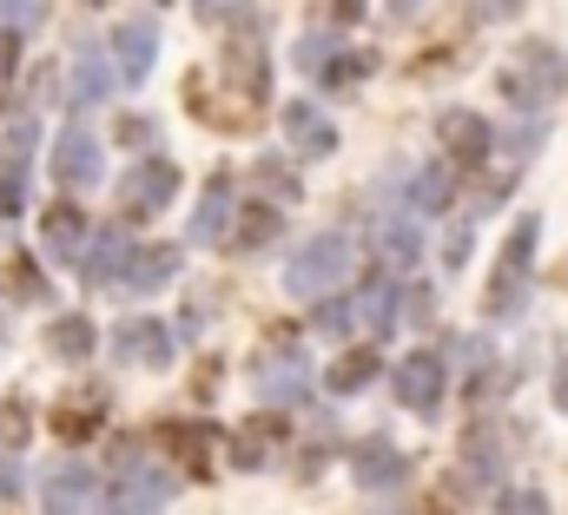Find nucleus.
Listing matches in <instances>:
<instances>
[{
	"label": "nucleus",
	"mask_w": 568,
	"mask_h": 515,
	"mask_svg": "<svg viewBox=\"0 0 568 515\" xmlns=\"http://www.w3.org/2000/svg\"><path fill=\"white\" fill-rule=\"evenodd\" d=\"M371 67H377L371 53H344V47H337V53H331V67L317 73V87H331V93H357V87L371 80Z\"/></svg>",
	"instance_id": "bb28decb"
},
{
	"label": "nucleus",
	"mask_w": 568,
	"mask_h": 515,
	"mask_svg": "<svg viewBox=\"0 0 568 515\" xmlns=\"http://www.w3.org/2000/svg\"><path fill=\"white\" fill-rule=\"evenodd\" d=\"M568 93V60L549 47V40H529L509 67H503V100L523 107V113H542Z\"/></svg>",
	"instance_id": "f03ea898"
},
{
	"label": "nucleus",
	"mask_w": 568,
	"mask_h": 515,
	"mask_svg": "<svg viewBox=\"0 0 568 515\" xmlns=\"http://www.w3.org/2000/svg\"><path fill=\"white\" fill-rule=\"evenodd\" d=\"M252 185H258V192H265L272 205H291V199H297V172H291L284 159H272V152H265V159L252 165Z\"/></svg>",
	"instance_id": "c756f323"
},
{
	"label": "nucleus",
	"mask_w": 568,
	"mask_h": 515,
	"mask_svg": "<svg viewBox=\"0 0 568 515\" xmlns=\"http://www.w3.org/2000/svg\"><path fill=\"white\" fill-rule=\"evenodd\" d=\"M390 390H397V403H404V410L429 416V410L443 403V357H436V351H410V357L397 364Z\"/></svg>",
	"instance_id": "0eeeda50"
},
{
	"label": "nucleus",
	"mask_w": 568,
	"mask_h": 515,
	"mask_svg": "<svg viewBox=\"0 0 568 515\" xmlns=\"http://www.w3.org/2000/svg\"><path fill=\"white\" fill-rule=\"evenodd\" d=\"M496 515H549V496L542 489H503L496 496Z\"/></svg>",
	"instance_id": "c9c22d12"
},
{
	"label": "nucleus",
	"mask_w": 568,
	"mask_h": 515,
	"mask_svg": "<svg viewBox=\"0 0 568 515\" xmlns=\"http://www.w3.org/2000/svg\"><path fill=\"white\" fill-rule=\"evenodd\" d=\"M185 107L219 132H245L265 113V33L252 20H239V33H225V60H219V87H205V73H192Z\"/></svg>",
	"instance_id": "f257e3e1"
},
{
	"label": "nucleus",
	"mask_w": 568,
	"mask_h": 515,
	"mask_svg": "<svg viewBox=\"0 0 568 515\" xmlns=\"http://www.w3.org/2000/svg\"><path fill=\"white\" fill-rule=\"evenodd\" d=\"M449 199H456L449 165H424V172L410 179V205H417V212H449Z\"/></svg>",
	"instance_id": "cd10ccee"
},
{
	"label": "nucleus",
	"mask_w": 568,
	"mask_h": 515,
	"mask_svg": "<svg viewBox=\"0 0 568 515\" xmlns=\"http://www.w3.org/2000/svg\"><path fill=\"white\" fill-rule=\"evenodd\" d=\"M93 496H100V476H93L87 463H60V469L47 476V489H40V509L47 515H87Z\"/></svg>",
	"instance_id": "9d476101"
},
{
	"label": "nucleus",
	"mask_w": 568,
	"mask_h": 515,
	"mask_svg": "<svg viewBox=\"0 0 568 515\" xmlns=\"http://www.w3.org/2000/svg\"><path fill=\"white\" fill-rule=\"evenodd\" d=\"M417 7H424V0H390V13H397V20H410Z\"/></svg>",
	"instance_id": "49530a36"
},
{
	"label": "nucleus",
	"mask_w": 568,
	"mask_h": 515,
	"mask_svg": "<svg viewBox=\"0 0 568 515\" xmlns=\"http://www.w3.org/2000/svg\"><path fill=\"white\" fill-rule=\"evenodd\" d=\"M113 351H120L126 364H145V371H165V364H172V331H165L159 317H126V324L113 331Z\"/></svg>",
	"instance_id": "9b49d317"
},
{
	"label": "nucleus",
	"mask_w": 568,
	"mask_h": 515,
	"mask_svg": "<svg viewBox=\"0 0 568 515\" xmlns=\"http://www.w3.org/2000/svg\"><path fill=\"white\" fill-rule=\"evenodd\" d=\"M503 463H509V436H503V430L483 423V430L463 436V483H469V489H476V483H496Z\"/></svg>",
	"instance_id": "dca6fc26"
},
{
	"label": "nucleus",
	"mask_w": 568,
	"mask_h": 515,
	"mask_svg": "<svg viewBox=\"0 0 568 515\" xmlns=\"http://www.w3.org/2000/svg\"><path fill=\"white\" fill-rule=\"evenodd\" d=\"M404 297H410V304H404V311H410V317H417V324H424V317H429V291H424V284H417V291H404Z\"/></svg>",
	"instance_id": "c03bdc74"
},
{
	"label": "nucleus",
	"mask_w": 568,
	"mask_h": 515,
	"mask_svg": "<svg viewBox=\"0 0 568 515\" xmlns=\"http://www.w3.org/2000/svg\"><path fill=\"white\" fill-rule=\"evenodd\" d=\"M165 503H172V476L126 450L120 476H113V496H106V515H152V509H165Z\"/></svg>",
	"instance_id": "39448f33"
},
{
	"label": "nucleus",
	"mask_w": 568,
	"mask_h": 515,
	"mask_svg": "<svg viewBox=\"0 0 568 515\" xmlns=\"http://www.w3.org/2000/svg\"><path fill=\"white\" fill-rule=\"evenodd\" d=\"M53 179L60 185H73V192H93L100 185V139L93 132H60L53 139Z\"/></svg>",
	"instance_id": "6e6552de"
},
{
	"label": "nucleus",
	"mask_w": 568,
	"mask_h": 515,
	"mask_svg": "<svg viewBox=\"0 0 568 515\" xmlns=\"http://www.w3.org/2000/svg\"><path fill=\"white\" fill-rule=\"evenodd\" d=\"M523 0H476V20H509Z\"/></svg>",
	"instance_id": "79ce46f5"
},
{
	"label": "nucleus",
	"mask_w": 568,
	"mask_h": 515,
	"mask_svg": "<svg viewBox=\"0 0 568 515\" xmlns=\"http://www.w3.org/2000/svg\"><path fill=\"white\" fill-rule=\"evenodd\" d=\"M20 443H27V410L0 403V450H20Z\"/></svg>",
	"instance_id": "e433bc0d"
},
{
	"label": "nucleus",
	"mask_w": 568,
	"mask_h": 515,
	"mask_svg": "<svg viewBox=\"0 0 568 515\" xmlns=\"http://www.w3.org/2000/svg\"><path fill=\"white\" fill-rule=\"evenodd\" d=\"M0 344H7V324H0Z\"/></svg>",
	"instance_id": "09e8293b"
},
{
	"label": "nucleus",
	"mask_w": 568,
	"mask_h": 515,
	"mask_svg": "<svg viewBox=\"0 0 568 515\" xmlns=\"http://www.w3.org/2000/svg\"><path fill=\"white\" fill-rule=\"evenodd\" d=\"M232 463H239V469H258V463H272V456H265V430H258V423H245V430L232 436Z\"/></svg>",
	"instance_id": "72a5a7b5"
},
{
	"label": "nucleus",
	"mask_w": 568,
	"mask_h": 515,
	"mask_svg": "<svg viewBox=\"0 0 568 515\" xmlns=\"http://www.w3.org/2000/svg\"><path fill=\"white\" fill-rule=\"evenodd\" d=\"M278 232H284V205H245L239 225H232V252H265V245H278Z\"/></svg>",
	"instance_id": "4be33fe9"
},
{
	"label": "nucleus",
	"mask_w": 568,
	"mask_h": 515,
	"mask_svg": "<svg viewBox=\"0 0 568 515\" xmlns=\"http://www.w3.org/2000/svg\"><path fill=\"white\" fill-rule=\"evenodd\" d=\"M284 139H291L304 159H331V152H337V127H331V113H317L311 100H291V107H284Z\"/></svg>",
	"instance_id": "4468645a"
},
{
	"label": "nucleus",
	"mask_w": 568,
	"mask_h": 515,
	"mask_svg": "<svg viewBox=\"0 0 568 515\" xmlns=\"http://www.w3.org/2000/svg\"><path fill=\"white\" fill-rule=\"evenodd\" d=\"M351 317H357V297H324V304L311 311L317 331H351Z\"/></svg>",
	"instance_id": "f704fd0d"
},
{
	"label": "nucleus",
	"mask_w": 568,
	"mask_h": 515,
	"mask_svg": "<svg viewBox=\"0 0 568 515\" xmlns=\"http://www.w3.org/2000/svg\"><path fill=\"white\" fill-rule=\"evenodd\" d=\"M331 13H337V20H357V13H364V0H331Z\"/></svg>",
	"instance_id": "a18cd8bd"
},
{
	"label": "nucleus",
	"mask_w": 568,
	"mask_h": 515,
	"mask_svg": "<svg viewBox=\"0 0 568 515\" xmlns=\"http://www.w3.org/2000/svg\"><path fill=\"white\" fill-rule=\"evenodd\" d=\"M7 297H20V304H40L47 297V277H40L33 258H7Z\"/></svg>",
	"instance_id": "7c9ffc66"
},
{
	"label": "nucleus",
	"mask_w": 568,
	"mask_h": 515,
	"mask_svg": "<svg viewBox=\"0 0 568 515\" xmlns=\"http://www.w3.org/2000/svg\"><path fill=\"white\" fill-rule=\"evenodd\" d=\"M165 277H179V245H140L120 284H126L133 297H145V291H159Z\"/></svg>",
	"instance_id": "412c9836"
},
{
	"label": "nucleus",
	"mask_w": 568,
	"mask_h": 515,
	"mask_svg": "<svg viewBox=\"0 0 568 515\" xmlns=\"http://www.w3.org/2000/svg\"><path fill=\"white\" fill-rule=\"evenodd\" d=\"M87 239H93V225H87L80 205H47V219H40V245H47L53 264H80Z\"/></svg>",
	"instance_id": "f8f14e48"
},
{
	"label": "nucleus",
	"mask_w": 568,
	"mask_h": 515,
	"mask_svg": "<svg viewBox=\"0 0 568 515\" xmlns=\"http://www.w3.org/2000/svg\"><path fill=\"white\" fill-rule=\"evenodd\" d=\"M232 225V172H212L205 179V199L192 205V225H185V245H219Z\"/></svg>",
	"instance_id": "ddd939ff"
},
{
	"label": "nucleus",
	"mask_w": 568,
	"mask_h": 515,
	"mask_svg": "<svg viewBox=\"0 0 568 515\" xmlns=\"http://www.w3.org/2000/svg\"><path fill=\"white\" fill-rule=\"evenodd\" d=\"M351 469H357L364 489H397V483H410V456H404L397 443H364V450L351 456Z\"/></svg>",
	"instance_id": "f3484780"
},
{
	"label": "nucleus",
	"mask_w": 568,
	"mask_h": 515,
	"mask_svg": "<svg viewBox=\"0 0 568 515\" xmlns=\"http://www.w3.org/2000/svg\"><path fill=\"white\" fill-rule=\"evenodd\" d=\"M556 403H562V410H568V364H562V371H556Z\"/></svg>",
	"instance_id": "de8ad7c7"
},
{
	"label": "nucleus",
	"mask_w": 568,
	"mask_h": 515,
	"mask_svg": "<svg viewBox=\"0 0 568 515\" xmlns=\"http://www.w3.org/2000/svg\"><path fill=\"white\" fill-rule=\"evenodd\" d=\"M13 67H20V33L0 27V100H7V87H13Z\"/></svg>",
	"instance_id": "4c0bfd02"
},
{
	"label": "nucleus",
	"mask_w": 568,
	"mask_h": 515,
	"mask_svg": "<svg viewBox=\"0 0 568 515\" xmlns=\"http://www.w3.org/2000/svg\"><path fill=\"white\" fill-rule=\"evenodd\" d=\"M152 443H159V450H179V463H185V469H205L212 430H205V423H159V430H152Z\"/></svg>",
	"instance_id": "393cba45"
},
{
	"label": "nucleus",
	"mask_w": 568,
	"mask_h": 515,
	"mask_svg": "<svg viewBox=\"0 0 568 515\" xmlns=\"http://www.w3.org/2000/svg\"><path fill=\"white\" fill-rule=\"evenodd\" d=\"M344 271H351V245H344L337 232H324V239H311V245L291 252V264H284V291H291V297H324Z\"/></svg>",
	"instance_id": "20e7f679"
},
{
	"label": "nucleus",
	"mask_w": 568,
	"mask_h": 515,
	"mask_svg": "<svg viewBox=\"0 0 568 515\" xmlns=\"http://www.w3.org/2000/svg\"><path fill=\"white\" fill-rule=\"evenodd\" d=\"M133 252H140V245H126V232H93L87 252H80V277H87V284H120L126 264H133Z\"/></svg>",
	"instance_id": "2eb2a0df"
},
{
	"label": "nucleus",
	"mask_w": 568,
	"mask_h": 515,
	"mask_svg": "<svg viewBox=\"0 0 568 515\" xmlns=\"http://www.w3.org/2000/svg\"><path fill=\"white\" fill-rule=\"evenodd\" d=\"M20 489V476H13V450H0V503Z\"/></svg>",
	"instance_id": "37998d69"
},
{
	"label": "nucleus",
	"mask_w": 568,
	"mask_h": 515,
	"mask_svg": "<svg viewBox=\"0 0 568 515\" xmlns=\"http://www.w3.org/2000/svg\"><path fill=\"white\" fill-rule=\"evenodd\" d=\"M331 53H337V33H304V40H297V67H304V73H324Z\"/></svg>",
	"instance_id": "473e14b6"
},
{
	"label": "nucleus",
	"mask_w": 568,
	"mask_h": 515,
	"mask_svg": "<svg viewBox=\"0 0 568 515\" xmlns=\"http://www.w3.org/2000/svg\"><path fill=\"white\" fill-rule=\"evenodd\" d=\"M463 258H469V225H456V232H449V245H443V264H449V271H456Z\"/></svg>",
	"instance_id": "ea45409f"
},
{
	"label": "nucleus",
	"mask_w": 568,
	"mask_h": 515,
	"mask_svg": "<svg viewBox=\"0 0 568 515\" xmlns=\"http://www.w3.org/2000/svg\"><path fill=\"white\" fill-rule=\"evenodd\" d=\"M93 317H80V311H67V317H53L47 324V351L53 357H67V364H80V357H93Z\"/></svg>",
	"instance_id": "5701e85b"
},
{
	"label": "nucleus",
	"mask_w": 568,
	"mask_h": 515,
	"mask_svg": "<svg viewBox=\"0 0 568 515\" xmlns=\"http://www.w3.org/2000/svg\"><path fill=\"white\" fill-rule=\"evenodd\" d=\"M536 239L542 225L536 219H516V232L503 239V258H496V277H489V317H516L523 297H529V271H536Z\"/></svg>",
	"instance_id": "7ed1b4c3"
},
{
	"label": "nucleus",
	"mask_w": 568,
	"mask_h": 515,
	"mask_svg": "<svg viewBox=\"0 0 568 515\" xmlns=\"http://www.w3.org/2000/svg\"><path fill=\"white\" fill-rule=\"evenodd\" d=\"M100 423H106V396H100V390H73V396L53 410V436H67V443H87Z\"/></svg>",
	"instance_id": "a211bd4d"
},
{
	"label": "nucleus",
	"mask_w": 568,
	"mask_h": 515,
	"mask_svg": "<svg viewBox=\"0 0 568 515\" xmlns=\"http://www.w3.org/2000/svg\"><path fill=\"white\" fill-rule=\"evenodd\" d=\"M436 139H443V152L456 159V165H483L489 159V120L483 113H469V107H449L443 120H436Z\"/></svg>",
	"instance_id": "1a4fd4ad"
},
{
	"label": "nucleus",
	"mask_w": 568,
	"mask_h": 515,
	"mask_svg": "<svg viewBox=\"0 0 568 515\" xmlns=\"http://www.w3.org/2000/svg\"><path fill=\"white\" fill-rule=\"evenodd\" d=\"M417 225L410 219H397V225H384V264H417Z\"/></svg>",
	"instance_id": "2f4dec72"
},
{
	"label": "nucleus",
	"mask_w": 568,
	"mask_h": 515,
	"mask_svg": "<svg viewBox=\"0 0 568 515\" xmlns=\"http://www.w3.org/2000/svg\"><path fill=\"white\" fill-rule=\"evenodd\" d=\"M404 291L390 284V277H364V291H357V324L371 331V337H384L397 317H404V304H397Z\"/></svg>",
	"instance_id": "aec40b11"
},
{
	"label": "nucleus",
	"mask_w": 568,
	"mask_h": 515,
	"mask_svg": "<svg viewBox=\"0 0 568 515\" xmlns=\"http://www.w3.org/2000/svg\"><path fill=\"white\" fill-rule=\"evenodd\" d=\"M172 192H179V165L172 159H140L126 172V185H120V212L126 219H152V212L172 205Z\"/></svg>",
	"instance_id": "423d86ee"
},
{
	"label": "nucleus",
	"mask_w": 568,
	"mask_h": 515,
	"mask_svg": "<svg viewBox=\"0 0 568 515\" xmlns=\"http://www.w3.org/2000/svg\"><path fill=\"white\" fill-rule=\"evenodd\" d=\"M371 377H377V351H344V357L324 371V390H331V396H357Z\"/></svg>",
	"instance_id": "a878e982"
},
{
	"label": "nucleus",
	"mask_w": 568,
	"mask_h": 515,
	"mask_svg": "<svg viewBox=\"0 0 568 515\" xmlns=\"http://www.w3.org/2000/svg\"><path fill=\"white\" fill-rule=\"evenodd\" d=\"M106 93H113V67H106V60H100V53L87 47V53L73 60V93H67V100H73V107L87 113V107H100Z\"/></svg>",
	"instance_id": "b1692460"
},
{
	"label": "nucleus",
	"mask_w": 568,
	"mask_h": 515,
	"mask_svg": "<svg viewBox=\"0 0 568 515\" xmlns=\"http://www.w3.org/2000/svg\"><path fill=\"white\" fill-rule=\"evenodd\" d=\"M199 7V20H232L239 13V0H192Z\"/></svg>",
	"instance_id": "a19ab883"
},
{
	"label": "nucleus",
	"mask_w": 568,
	"mask_h": 515,
	"mask_svg": "<svg viewBox=\"0 0 568 515\" xmlns=\"http://www.w3.org/2000/svg\"><path fill=\"white\" fill-rule=\"evenodd\" d=\"M152 139H159L152 120H140V113H126V120H120V145H152Z\"/></svg>",
	"instance_id": "58836bf2"
},
{
	"label": "nucleus",
	"mask_w": 568,
	"mask_h": 515,
	"mask_svg": "<svg viewBox=\"0 0 568 515\" xmlns=\"http://www.w3.org/2000/svg\"><path fill=\"white\" fill-rule=\"evenodd\" d=\"M27 159H33V127H7L0 139V185H27Z\"/></svg>",
	"instance_id": "c85d7f7f"
},
{
	"label": "nucleus",
	"mask_w": 568,
	"mask_h": 515,
	"mask_svg": "<svg viewBox=\"0 0 568 515\" xmlns=\"http://www.w3.org/2000/svg\"><path fill=\"white\" fill-rule=\"evenodd\" d=\"M113 53H120V73H126V87H140L145 73H152V60H159V33H152L145 20H126V27L113 33Z\"/></svg>",
	"instance_id": "6ab92c4d"
}]
</instances>
